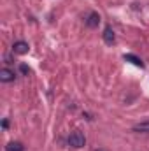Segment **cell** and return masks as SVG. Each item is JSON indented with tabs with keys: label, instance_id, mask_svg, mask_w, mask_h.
<instances>
[{
	"label": "cell",
	"instance_id": "cell-1",
	"mask_svg": "<svg viewBox=\"0 0 149 151\" xmlns=\"http://www.w3.org/2000/svg\"><path fill=\"white\" fill-rule=\"evenodd\" d=\"M84 142H86V139H84V135H82L79 130H75V132H72V134L69 135V144H70L72 148H82Z\"/></svg>",
	"mask_w": 149,
	"mask_h": 151
},
{
	"label": "cell",
	"instance_id": "cell-2",
	"mask_svg": "<svg viewBox=\"0 0 149 151\" xmlns=\"http://www.w3.org/2000/svg\"><path fill=\"white\" fill-rule=\"evenodd\" d=\"M16 79V72L14 70H11V69H7V67H4L2 70H0V81L2 83H12Z\"/></svg>",
	"mask_w": 149,
	"mask_h": 151
},
{
	"label": "cell",
	"instance_id": "cell-3",
	"mask_svg": "<svg viewBox=\"0 0 149 151\" xmlns=\"http://www.w3.org/2000/svg\"><path fill=\"white\" fill-rule=\"evenodd\" d=\"M12 51H14L16 55H27V53H28V44H27L25 40H16V42L12 44Z\"/></svg>",
	"mask_w": 149,
	"mask_h": 151
},
{
	"label": "cell",
	"instance_id": "cell-4",
	"mask_svg": "<svg viewBox=\"0 0 149 151\" xmlns=\"http://www.w3.org/2000/svg\"><path fill=\"white\" fill-rule=\"evenodd\" d=\"M84 23H86V27H90V28H97L98 23H100V16H98V12H90Z\"/></svg>",
	"mask_w": 149,
	"mask_h": 151
},
{
	"label": "cell",
	"instance_id": "cell-5",
	"mask_svg": "<svg viewBox=\"0 0 149 151\" xmlns=\"http://www.w3.org/2000/svg\"><path fill=\"white\" fill-rule=\"evenodd\" d=\"M114 40H116L114 30H112L111 27H105V28H104V42L111 46V44H114Z\"/></svg>",
	"mask_w": 149,
	"mask_h": 151
},
{
	"label": "cell",
	"instance_id": "cell-6",
	"mask_svg": "<svg viewBox=\"0 0 149 151\" xmlns=\"http://www.w3.org/2000/svg\"><path fill=\"white\" fill-rule=\"evenodd\" d=\"M125 60L126 62H130V63H133L135 67H144V63H142V60L139 58V56H135V55H132V53H128V55H125Z\"/></svg>",
	"mask_w": 149,
	"mask_h": 151
},
{
	"label": "cell",
	"instance_id": "cell-7",
	"mask_svg": "<svg viewBox=\"0 0 149 151\" xmlns=\"http://www.w3.org/2000/svg\"><path fill=\"white\" fill-rule=\"evenodd\" d=\"M135 132H140V134H149V121H142V123H137L133 127Z\"/></svg>",
	"mask_w": 149,
	"mask_h": 151
},
{
	"label": "cell",
	"instance_id": "cell-8",
	"mask_svg": "<svg viewBox=\"0 0 149 151\" xmlns=\"http://www.w3.org/2000/svg\"><path fill=\"white\" fill-rule=\"evenodd\" d=\"M7 151H25V146L21 142H9L7 144Z\"/></svg>",
	"mask_w": 149,
	"mask_h": 151
},
{
	"label": "cell",
	"instance_id": "cell-9",
	"mask_svg": "<svg viewBox=\"0 0 149 151\" xmlns=\"http://www.w3.org/2000/svg\"><path fill=\"white\" fill-rule=\"evenodd\" d=\"M19 72H21L23 76H28V74H30V69H28V65L21 63V65H19Z\"/></svg>",
	"mask_w": 149,
	"mask_h": 151
},
{
	"label": "cell",
	"instance_id": "cell-10",
	"mask_svg": "<svg viewBox=\"0 0 149 151\" xmlns=\"http://www.w3.org/2000/svg\"><path fill=\"white\" fill-rule=\"evenodd\" d=\"M7 127H9V121H7V119H4V121H2V128H7Z\"/></svg>",
	"mask_w": 149,
	"mask_h": 151
},
{
	"label": "cell",
	"instance_id": "cell-11",
	"mask_svg": "<svg viewBox=\"0 0 149 151\" xmlns=\"http://www.w3.org/2000/svg\"><path fill=\"white\" fill-rule=\"evenodd\" d=\"M97 151H105V150H97Z\"/></svg>",
	"mask_w": 149,
	"mask_h": 151
}]
</instances>
